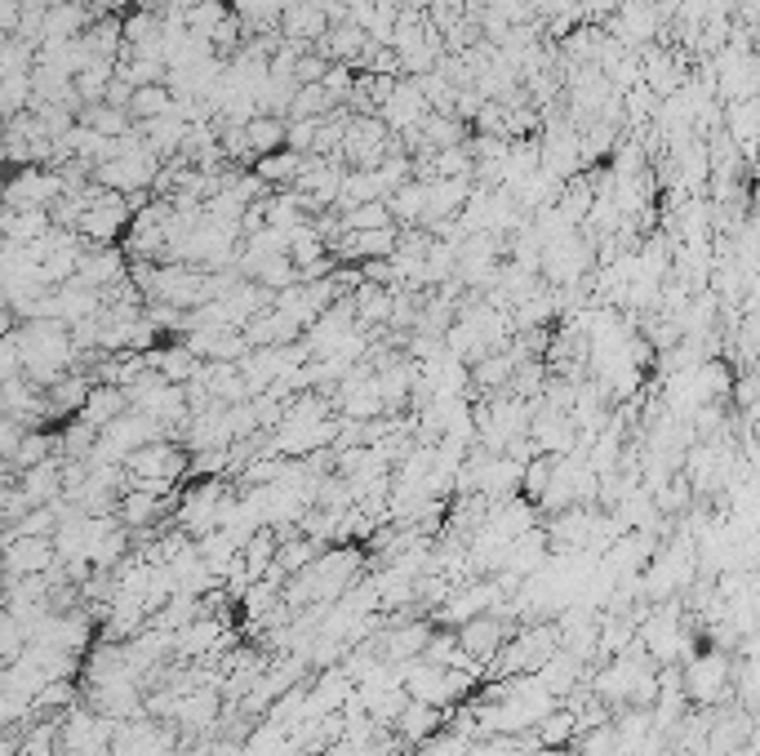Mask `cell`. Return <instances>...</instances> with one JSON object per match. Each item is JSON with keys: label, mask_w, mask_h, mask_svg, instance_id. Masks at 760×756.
<instances>
[{"label": "cell", "mask_w": 760, "mask_h": 756, "mask_svg": "<svg viewBox=\"0 0 760 756\" xmlns=\"http://www.w3.org/2000/svg\"><path fill=\"white\" fill-rule=\"evenodd\" d=\"M81 125L107 133V139H120V133H129L138 120H133V112H125V107H112V103H85V107H81Z\"/></svg>", "instance_id": "obj_14"}, {"label": "cell", "mask_w": 760, "mask_h": 756, "mask_svg": "<svg viewBox=\"0 0 760 756\" xmlns=\"http://www.w3.org/2000/svg\"><path fill=\"white\" fill-rule=\"evenodd\" d=\"M316 553H320V543H316V538H307V534L299 530V534L281 538V553H276V566H281V570L294 579V574H303V570H312V566L320 561Z\"/></svg>", "instance_id": "obj_13"}, {"label": "cell", "mask_w": 760, "mask_h": 756, "mask_svg": "<svg viewBox=\"0 0 760 756\" xmlns=\"http://www.w3.org/2000/svg\"><path fill=\"white\" fill-rule=\"evenodd\" d=\"M129 112H133V120H138V125H143V120H156V116L178 112V98H174V90H169V85H143V90L133 94Z\"/></svg>", "instance_id": "obj_17"}, {"label": "cell", "mask_w": 760, "mask_h": 756, "mask_svg": "<svg viewBox=\"0 0 760 756\" xmlns=\"http://www.w3.org/2000/svg\"><path fill=\"white\" fill-rule=\"evenodd\" d=\"M54 214L49 210H5V236L10 245H32L40 236H49Z\"/></svg>", "instance_id": "obj_12"}, {"label": "cell", "mask_w": 760, "mask_h": 756, "mask_svg": "<svg viewBox=\"0 0 760 756\" xmlns=\"http://www.w3.org/2000/svg\"><path fill=\"white\" fill-rule=\"evenodd\" d=\"M342 223H348V232H383V228H396L387 200H365V205H356V210L342 214Z\"/></svg>", "instance_id": "obj_18"}, {"label": "cell", "mask_w": 760, "mask_h": 756, "mask_svg": "<svg viewBox=\"0 0 760 756\" xmlns=\"http://www.w3.org/2000/svg\"><path fill=\"white\" fill-rule=\"evenodd\" d=\"M436 178H476L471 148H445V152H436Z\"/></svg>", "instance_id": "obj_21"}, {"label": "cell", "mask_w": 760, "mask_h": 756, "mask_svg": "<svg viewBox=\"0 0 760 756\" xmlns=\"http://www.w3.org/2000/svg\"><path fill=\"white\" fill-rule=\"evenodd\" d=\"M329 27H334V23H329V14H325L320 0H303V5L285 10V19H281L285 40H312V45H320Z\"/></svg>", "instance_id": "obj_9"}, {"label": "cell", "mask_w": 760, "mask_h": 756, "mask_svg": "<svg viewBox=\"0 0 760 756\" xmlns=\"http://www.w3.org/2000/svg\"><path fill=\"white\" fill-rule=\"evenodd\" d=\"M112 81H116V62H112V58H98V62H90L85 72L77 77V90H81L85 103H103Z\"/></svg>", "instance_id": "obj_19"}, {"label": "cell", "mask_w": 760, "mask_h": 756, "mask_svg": "<svg viewBox=\"0 0 760 756\" xmlns=\"http://www.w3.org/2000/svg\"><path fill=\"white\" fill-rule=\"evenodd\" d=\"M534 734L542 738V747H565V743H574L578 738V712L574 708H551L538 725H534Z\"/></svg>", "instance_id": "obj_16"}, {"label": "cell", "mask_w": 760, "mask_h": 756, "mask_svg": "<svg viewBox=\"0 0 760 756\" xmlns=\"http://www.w3.org/2000/svg\"><path fill=\"white\" fill-rule=\"evenodd\" d=\"M133 409V400H129V392L125 387H116V383H98L94 392H90V400H85V409H81V419L90 423V428H112L120 415H129Z\"/></svg>", "instance_id": "obj_7"}, {"label": "cell", "mask_w": 760, "mask_h": 756, "mask_svg": "<svg viewBox=\"0 0 760 756\" xmlns=\"http://www.w3.org/2000/svg\"><path fill=\"white\" fill-rule=\"evenodd\" d=\"M721 681H725V659L721 654H703L699 663H689V695H694L699 703H712V695L721 690Z\"/></svg>", "instance_id": "obj_15"}, {"label": "cell", "mask_w": 760, "mask_h": 756, "mask_svg": "<svg viewBox=\"0 0 760 756\" xmlns=\"http://www.w3.org/2000/svg\"><path fill=\"white\" fill-rule=\"evenodd\" d=\"M432 5L436 0H400V10H409V14H432Z\"/></svg>", "instance_id": "obj_22"}, {"label": "cell", "mask_w": 760, "mask_h": 756, "mask_svg": "<svg viewBox=\"0 0 760 756\" xmlns=\"http://www.w3.org/2000/svg\"><path fill=\"white\" fill-rule=\"evenodd\" d=\"M227 14H232L227 0H204V5L187 10V27H191L196 36H204V40H214V32H219V23H223Z\"/></svg>", "instance_id": "obj_20"}, {"label": "cell", "mask_w": 760, "mask_h": 756, "mask_svg": "<svg viewBox=\"0 0 760 756\" xmlns=\"http://www.w3.org/2000/svg\"><path fill=\"white\" fill-rule=\"evenodd\" d=\"M67 196V183L58 170H45V165H27L14 174L10 191H5V210H54V205Z\"/></svg>", "instance_id": "obj_1"}, {"label": "cell", "mask_w": 760, "mask_h": 756, "mask_svg": "<svg viewBox=\"0 0 760 756\" xmlns=\"http://www.w3.org/2000/svg\"><path fill=\"white\" fill-rule=\"evenodd\" d=\"M54 566H58L54 538H10V547H5V570H10V579L49 574Z\"/></svg>", "instance_id": "obj_3"}, {"label": "cell", "mask_w": 760, "mask_h": 756, "mask_svg": "<svg viewBox=\"0 0 760 756\" xmlns=\"http://www.w3.org/2000/svg\"><path fill=\"white\" fill-rule=\"evenodd\" d=\"M316 49H320L325 58H334V62H348V67H356V62L365 58V49H370V32H365V27H356V23H334Z\"/></svg>", "instance_id": "obj_8"}, {"label": "cell", "mask_w": 760, "mask_h": 756, "mask_svg": "<svg viewBox=\"0 0 760 756\" xmlns=\"http://www.w3.org/2000/svg\"><path fill=\"white\" fill-rule=\"evenodd\" d=\"M499 601V583H476V588H458L441 609H436V618L441 624H449V628H463V624H471V618H480V614H490V605Z\"/></svg>", "instance_id": "obj_4"}, {"label": "cell", "mask_w": 760, "mask_h": 756, "mask_svg": "<svg viewBox=\"0 0 760 756\" xmlns=\"http://www.w3.org/2000/svg\"><path fill=\"white\" fill-rule=\"evenodd\" d=\"M169 503H174V499H161V495H152V490L138 486V490H129V495L120 499L116 516H120L129 530H138V525H152V521H161Z\"/></svg>", "instance_id": "obj_11"}, {"label": "cell", "mask_w": 760, "mask_h": 756, "mask_svg": "<svg viewBox=\"0 0 760 756\" xmlns=\"http://www.w3.org/2000/svg\"><path fill=\"white\" fill-rule=\"evenodd\" d=\"M458 632V641H463V650L467 654H476L480 663L486 659H494L507 641H512V632H507V624H499V618H490V614H480V618H471V624H463V628H454Z\"/></svg>", "instance_id": "obj_5"}, {"label": "cell", "mask_w": 760, "mask_h": 756, "mask_svg": "<svg viewBox=\"0 0 760 756\" xmlns=\"http://www.w3.org/2000/svg\"><path fill=\"white\" fill-rule=\"evenodd\" d=\"M592 267V245L583 241V236H561V241H551V245H542V271L557 286H574L583 271Z\"/></svg>", "instance_id": "obj_2"}, {"label": "cell", "mask_w": 760, "mask_h": 756, "mask_svg": "<svg viewBox=\"0 0 760 756\" xmlns=\"http://www.w3.org/2000/svg\"><path fill=\"white\" fill-rule=\"evenodd\" d=\"M245 129H249V148H254V156H271V152H285V148H290V120H281V116L258 112Z\"/></svg>", "instance_id": "obj_10"}, {"label": "cell", "mask_w": 760, "mask_h": 756, "mask_svg": "<svg viewBox=\"0 0 760 756\" xmlns=\"http://www.w3.org/2000/svg\"><path fill=\"white\" fill-rule=\"evenodd\" d=\"M445 721H449L445 708H432V703H423V699H409V708L400 712V721H396L391 730L400 734V743L419 747V743H428L436 730H445Z\"/></svg>", "instance_id": "obj_6"}]
</instances>
